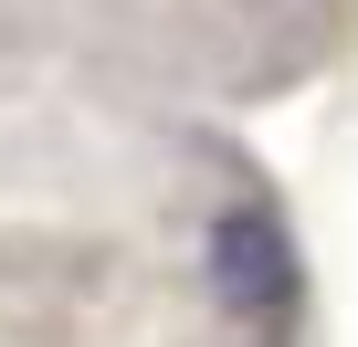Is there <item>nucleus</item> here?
<instances>
[{
    "label": "nucleus",
    "instance_id": "1",
    "mask_svg": "<svg viewBox=\"0 0 358 347\" xmlns=\"http://www.w3.org/2000/svg\"><path fill=\"white\" fill-rule=\"evenodd\" d=\"M211 284L243 305V316H274L295 295V242L264 221V211H222L211 221Z\"/></svg>",
    "mask_w": 358,
    "mask_h": 347
}]
</instances>
